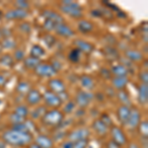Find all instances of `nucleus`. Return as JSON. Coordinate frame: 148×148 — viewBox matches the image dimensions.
Instances as JSON below:
<instances>
[{"label": "nucleus", "mask_w": 148, "mask_h": 148, "mask_svg": "<svg viewBox=\"0 0 148 148\" xmlns=\"http://www.w3.org/2000/svg\"><path fill=\"white\" fill-rule=\"evenodd\" d=\"M3 139L7 143L16 146H23L29 144L32 141V135L27 131H17V130H8L3 133Z\"/></svg>", "instance_id": "nucleus-1"}, {"label": "nucleus", "mask_w": 148, "mask_h": 148, "mask_svg": "<svg viewBox=\"0 0 148 148\" xmlns=\"http://www.w3.org/2000/svg\"><path fill=\"white\" fill-rule=\"evenodd\" d=\"M63 120V114L57 110H53L49 113L46 114V116L42 119L45 125H51V126H56L58 125L59 123H61V121Z\"/></svg>", "instance_id": "nucleus-2"}, {"label": "nucleus", "mask_w": 148, "mask_h": 148, "mask_svg": "<svg viewBox=\"0 0 148 148\" xmlns=\"http://www.w3.org/2000/svg\"><path fill=\"white\" fill-rule=\"evenodd\" d=\"M36 69V73L42 77H51V76L56 75V70L54 69L51 64H46V63H40Z\"/></svg>", "instance_id": "nucleus-3"}, {"label": "nucleus", "mask_w": 148, "mask_h": 148, "mask_svg": "<svg viewBox=\"0 0 148 148\" xmlns=\"http://www.w3.org/2000/svg\"><path fill=\"white\" fill-rule=\"evenodd\" d=\"M60 10L62 12H64L65 14H67V15L73 17V18L82 17V11H81V8H80L79 4L76 3V2H74L72 5H70V6L61 5Z\"/></svg>", "instance_id": "nucleus-4"}, {"label": "nucleus", "mask_w": 148, "mask_h": 148, "mask_svg": "<svg viewBox=\"0 0 148 148\" xmlns=\"http://www.w3.org/2000/svg\"><path fill=\"white\" fill-rule=\"evenodd\" d=\"M89 134H90V131L88 130L87 128H79V130H76L69 133L68 138H69V141L75 142V141H78V140L87 139Z\"/></svg>", "instance_id": "nucleus-5"}, {"label": "nucleus", "mask_w": 148, "mask_h": 148, "mask_svg": "<svg viewBox=\"0 0 148 148\" xmlns=\"http://www.w3.org/2000/svg\"><path fill=\"white\" fill-rule=\"evenodd\" d=\"M93 99V95L89 94L88 92L80 91L78 92L77 96H76V103L78 104V106H80L81 108H85L89 105L90 101Z\"/></svg>", "instance_id": "nucleus-6"}, {"label": "nucleus", "mask_w": 148, "mask_h": 148, "mask_svg": "<svg viewBox=\"0 0 148 148\" xmlns=\"http://www.w3.org/2000/svg\"><path fill=\"white\" fill-rule=\"evenodd\" d=\"M112 136H113V141L116 142L118 145H123L126 143V138L125 133L123 132V130L121 128L114 126L112 128Z\"/></svg>", "instance_id": "nucleus-7"}, {"label": "nucleus", "mask_w": 148, "mask_h": 148, "mask_svg": "<svg viewBox=\"0 0 148 148\" xmlns=\"http://www.w3.org/2000/svg\"><path fill=\"white\" fill-rule=\"evenodd\" d=\"M44 99L45 102L47 106H51V107H57L61 104V101L59 100L58 96H56L54 93L47 91L44 94Z\"/></svg>", "instance_id": "nucleus-8"}, {"label": "nucleus", "mask_w": 148, "mask_h": 148, "mask_svg": "<svg viewBox=\"0 0 148 148\" xmlns=\"http://www.w3.org/2000/svg\"><path fill=\"white\" fill-rule=\"evenodd\" d=\"M28 12L26 10H22V9H14L12 11L7 12L5 14V18L8 20H13V19H24L28 17Z\"/></svg>", "instance_id": "nucleus-9"}, {"label": "nucleus", "mask_w": 148, "mask_h": 148, "mask_svg": "<svg viewBox=\"0 0 148 148\" xmlns=\"http://www.w3.org/2000/svg\"><path fill=\"white\" fill-rule=\"evenodd\" d=\"M54 30H56V32L59 36H62V37H65V38L72 37L74 35L73 31L71 30L67 25H65V24H63V23L57 24L56 26V28H54Z\"/></svg>", "instance_id": "nucleus-10"}, {"label": "nucleus", "mask_w": 148, "mask_h": 148, "mask_svg": "<svg viewBox=\"0 0 148 148\" xmlns=\"http://www.w3.org/2000/svg\"><path fill=\"white\" fill-rule=\"evenodd\" d=\"M140 123V114L137 110H132L130 111V116L127 120V125H130V128H135L138 125V123Z\"/></svg>", "instance_id": "nucleus-11"}, {"label": "nucleus", "mask_w": 148, "mask_h": 148, "mask_svg": "<svg viewBox=\"0 0 148 148\" xmlns=\"http://www.w3.org/2000/svg\"><path fill=\"white\" fill-rule=\"evenodd\" d=\"M130 114V110L127 106H121L118 110V118L119 121H121L123 125H126L128 120V116Z\"/></svg>", "instance_id": "nucleus-12"}, {"label": "nucleus", "mask_w": 148, "mask_h": 148, "mask_svg": "<svg viewBox=\"0 0 148 148\" xmlns=\"http://www.w3.org/2000/svg\"><path fill=\"white\" fill-rule=\"evenodd\" d=\"M49 86L51 88V90H52L53 92L56 93H62L65 90V85L61 80L59 79H51L49 80Z\"/></svg>", "instance_id": "nucleus-13"}, {"label": "nucleus", "mask_w": 148, "mask_h": 148, "mask_svg": "<svg viewBox=\"0 0 148 148\" xmlns=\"http://www.w3.org/2000/svg\"><path fill=\"white\" fill-rule=\"evenodd\" d=\"M42 16L46 18V20H51L56 24H60L63 22L62 17L59 14H57L53 11H49V10L44 11L42 12Z\"/></svg>", "instance_id": "nucleus-14"}, {"label": "nucleus", "mask_w": 148, "mask_h": 148, "mask_svg": "<svg viewBox=\"0 0 148 148\" xmlns=\"http://www.w3.org/2000/svg\"><path fill=\"white\" fill-rule=\"evenodd\" d=\"M40 99H42V95L38 91V90H31L30 92L28 93V96H27V102L30 105H37L39 104Z\"/></svg>", "instance_id": "nucleus-15"}, {"label": "nucleus", "mask_w": 148, "mask_h": 148, "mask_svg": "<svg viewBox=\"0 0 148 148\" xmlns=\"http://www.w3.org/2000/svg\"><path fill=\"white\" fill-rule=\"evenodd\" d=\"M148 100V88L146 84H141L138 88V101L141 105H145Z\"/></svg>", "instance_id": "nucleus-16"}, {"label": "nucleus", "mask_w": 148, "mask_h": 148, "mask_svg": "<svg viewBox=\"0 0 148 148\" xmlns=\"http://www.w3.org/2000/svg\"><path fill=\"white\" fill-rule=\"evenodd\" d=\"M36 142H37V144L40 148H51L52 145H53L52 140L49 137L46 136V135H40V136H38Z\"/></svg>", "instance_id": "nucleus-17"}, {"label": "nucleus", "mask_w": 148, "mask_h": 148, "mask_svg": "<svg viewBox=\"0 0 148 148\" xmlns=\"http://www.w3.org/2000/svg\"><path fill=\"white\" fill-rule=\"evenodd\" d=\"M74 44H75V46L77 47V49H79L80 51H84L86 53H89V52H91L93 51L92 45L87 42H84V40H76Z\"/></svg>", "instance_id": "nucleus-18"}, {"label": "nucleus", "mask_w": 148, "mask_h": 148, "mask_svg": "<svg viewBox=\"0 0 148 148\" xmlns=\"http://www.w3.org/2000/svg\"><path fill=\"white\" fill-rule=\"evenodd\" d=\"M93 128L96 130L97 133H99L100 135L106 134L108 131V126L105 125L101 120H96L93 123Z\"/></svg>", "instance_id": "nucleus-19"}, {"label": "nucleus", "mask_w": 148, "mask_h": 148, "mask_svg": "<svg viewBox=\"0 0 148 148\" xmlns=\"http://www.w3.org/2000/svg\"><path fill=\"white\" fill-rule=\"evenodd\" d=\"M127 72H128V70L125 65H123V64H119V65H116L112 68L111 73L116 75V77H125L126 74H127Z\"/></svg>", "instance_id": "nucleus-20"}, {"label": "nucleus", "mask_w": 148, "mask_h": 148, "mask_svg": "<svg viewBox=\"0 0 148 148\" xmlns=\"http://www.w3.org/2000/svg\"><path fill=\"white\" fill-rule=\"evenodd\" d=\"M78 29H79L80 32L84 33V34H87V33H90L93 30V25L89 21L82 20L78 23Z\"/></svg>", "instance_id": "nucleus-21"}, {"label": "nucleus", "mask_w": 148, "mask_h": 148, "mask_svg": "<svg viewBox=\"0 0 148 148\" xmlns=\"http://www.w3.org/2000/svg\"><path fill=\"white\" fill-rule=\"evenodd\" d=\"M125 56L127 58L131 59L133 61H140L143 58V56L141 52L137 51H133V49H130V51H125Z\"/></svg>", "instance_id": "nucleus-22"}, {"label": "nucleus", "mask_w": 148, "mask_h": 148, "mask_svg": "<svg viewBox=\"0 0 148 148\" xmlns=\"http://www.w3.org/2000/svg\"><path fill=\"white\" fill-rule=\"evenodd\" d=\"M45 53H46L45 49L40 46H39V45L33 46L32 49H31V56L35 57V58H40V56H45Z\"/></svg>", "instance_id": "nucleus-23"}, {"label": "nucleus", "mask_w": 148, "mask_h": 148, "mask_svg": "<svg viewBox=\"0 0 148 148\" xmlns=\"http://www.w3.org/2000/svg\"><path fill=\"white\" fill-rule=\"evenodd\" d=\"M128 80L126 77H116L113 79V85L116 89H123L127 84Z\"/></svg>", "instance_id": "nucleus-24"}, {"label": "nucleus", "mask_w": 148, "mask_h": 148, "mask_svg": "<svg viewBox=\"0 0 148 148\" xmlns=\"http://www.w3.org/2000/svg\"><path fill=\"white\" fill-rule=\"evenodd\" d=\"M24 63H25V66L27 68H36L38 65L40 64V59L39 58H35L33 56H29L24 60Z\"/></svg>", "instance_id": "nucleus-25"}, {"label": "nucleus", "mask_w": 148, "mask_h": 148, "mask_svg": "<svg viewBox=\"0 0 148 148\" xmlns=\"http://www.w3.org/2000/svg\"><path fill=\"white\" fill-rule=\"evenodd\" d=\"M80 80H81V84H82L83 87L87 88V89H93V87H94V81L92 80L91 77L83 75Z\"/></svg>", "instance_id": "nucleus-26"}, {"label": "nucleus", "mask_w": 148, "mask_h": 148, "mask_svg": "<svg viewBox=\"0 0 148 148\" xmlns=\"http://www.w3.org/2000/svg\"><path fill=\"white\" fill-rule=\"evenodd\" d=\"M0 63L4 66H13L14 60H13V58H12L11 56H9V54H5V56H1V58H0Z\"/></svg>", "instance_id": "nucleus-27"}, {"label": "nucleus", "mask_w": 148, "mask_h": 148, "mask_svg": "<svg viewBox=\"0 0 148 148\" xmlns=\"http://www.w3.org/2000/svg\"><path fill=\"white\" fill-rule=\"evenodd\" d=\"M80 51L78 49H72V51H70V53H69V59H70V61H72V62H78L80 59Z\"/></svg>", "instance_id": "nucleus-28"}, {"label": "nucleus", "mask_w": 148, "mask_h": 148, "mask_svg": "<svg viewBox=\"0 0 148 148\" xmlns=\"http://www.w3.org/2000/svg\"><path fill=\"white\" fill-rule=\"evenodd\" d=\"M105 54H106L108 58H116V57L119 56L118 51L112 47H105Z\"/></svg>", "instance_id": "nucleus-29"}, {"label": "nucleus", "mask_w": 148, "mask_h": 148, "mask_svg": "<svg viewBox=\"0 0 148 148\" xmlns=\"http://www.w3.org/2000/svg\"><path fill=\"white\" fill-rule=\"evenodd\" d=\"M118 96H119V99H120V101L123 103V104H125L123 106H126V105L130 103V97H128V94L125 91H121L118 94Z\"/></svg>", "instance_id": "nucleus-30"}, {"label": "nucleus", "mask_w": 148, "mask_h": 148, "mask_svg": "<svg viewBox=\"0 0 148 148\" xmlns=\"http://www.w3.org/2000/svg\"><path fill=\"white\" fill-rule=\"evenodd\" d=\"M15 114L21 118H24L28 114V108L26 106H18L15 110Z\"/></svg>", "instance_id": "nucleus-31"}, {"label": "nucleus", "mask_w": 148, "mask_h": 148, "mask_svg": "<svg viewBox=\"0 0 148 148\" xmlns=\"http://www.w3.org/2000/svg\"><path fill=\"white\" fill-rule=\"evenodd\" d=\"M1 46L4 47V49H14V47H16V42H15V40H11V39H5L2 42V44H1Z\"/></svg>", "instance_id": "nucleus-32"}, {"label": "nucleus", "mask_w": 148, "mask_h": 148, "mask_svg": "<svg viewBox=\"0 0 148 148\" xmlns=\"http://www.w3.org/2000/svg\"><path fill=\"white\" fill-rule=\"evenodd\" d=\"M44 42H46L47 46L49 47H51L56 42V38H54L53 36L47 34V35H46L44 37Z\"/></svg>", "instance_id": "nucleus-33"}, {"label": "nucleus", "mask_w": 148, "mask_h": 148, "mask_svg": "<svg viewBox=\"0 0 148 148\" xmlns=\"http://www.w3.org/2000/svg\"><path fill=\"white\" fill-rule=\"evenodd\" d=\"M30 90V86L26 82H20L17 85V91L20 93H26Z\"/></svg>", "instance_id": "nucleus-34"}, {"label": "nucleus", "mask_w": 148, "mask_h": 148, "mask_svg": "<svg viewBox=\"0 0 148 148\" xmlns=\"http://www.w3.org/2000/svg\"><path fill=\"white\" fill-rule=\"evenodd\" d=\"M57 24H56L54 22H52L51 20H46L44 23V29H46L47 31H49V32H51V31L54 30V28H56V26Z\"/></svg>", "instance_id": "nucleus-35"}, {"label": "nucleus", "mask_w": 148, "mask_h": 148, "mask_svg": "<svg viewBox=\"0 0 148 148\" xmlns=\"http://www.w3.org/2000/svg\"><path fill=\"white\" fill-rule=\"evenodd\" d=\"M87 144H88L87 139H84V140H78V141L73 142V146H72V148H86V147H87Z\"/></svg>", "instance_id": "nucleus-36"}, {"label": "nucleus", "mask_w": 148, "mask_h": 148, "mask_svg": "<svg viewBox=\"0 0 148 148\" xmlns=\"http://www.w3.org/2000/svg\"><path fill=\"white\" fill-rule=\"evenodd\" d=\"M10 121L12 123H14V125H18V123H23V118H21V116H19L18 114H16L14 113L10 116Z\"/></svg>", "instance_id": "nucleus-37"}, {"label": "nucleus", "mask_w": 148, "mask_h": 148, "mask_svg": "<svg viewBox=\"0 0 148 148\" xmlns=\"http://www.w3.org/2000/svg\"><path fill=\"white\" fill-rule=\"evenodd\" d=\"M15 5L18 7V9H22V10H26V9H28L30 7L28 2L24 1V0H19L15 3Z\"/></svg>", "instance_id": "nucleus-38"}, {"label": "nucleus", "mask_w": 148, "mask_h": 148, "mask_svg": "<svg viewBox=\"0 0 148 148\" xmlns=\"http://www.w3.org/2000/svg\"><path fill=\"white\" fill-rule=\"evenodd\" d=\"M140 131H141L143 136L147 137V134H148V123L146 121H142L141 125H140Z\"/></svg>", "instance_id": "nucleus-39"}, {"label": "nucleus", "mask_w": 148, "mask_h": 148, "mask_svg": "<svg viewBox=\"0 0 148 148\" xmlns=\"http://www.w3.org/2000/svg\"><path fill=\"white\" fill-rule=\"evenodd\" d=\"M13 130H17V131H27L28 130V126L24 123H18V125H14Z\"/></svg>", "instance_id": "nucleus-40"}, {"label": "nucleus", "mask_w": 148, "mask_h": 148, "mask_svg": "<svg viewBox=\"0 0 148 148\" xmlns=\"http://www.w3.org/2000/svg\"><path fill=\"white\" fill-rule=\"evenodd\" d=\"M74 108H75V104H74L73 102H69L65 105V107H64V112L67 114H70L71 112H73Z\"/></svg>", "instance_id": "nucleus-41"}, {"label": "nucleus", "mask_w": 148, "mask_h": 148, "mask_svg": "<svg viewBox=\"0 0 148 148\" xmlns=\"http://www.w3.org/2000/svg\"><path fill=\"white\" fill-rule=\"evenodd\" d=\"M15 58L17 59V60H22V59H24V57H25V53H24V51H22V49H17V51H15Z\"/></svg>", "instance_id": "nucleus-42"}, {"label": "nucleus", "mask_w": 148, "mask_h": 148, "mask_svg": "<svg viewBox=\"0 0 148 148\" xmlns=\"http://www.w3.org/2000/svg\"><path fill=\"white\" fill-rule=\"evenodd\" d=\"M140 80L142 81V84H146L147 85V81H148V73L146 71H143V72L140 73Z\"/></svg>", "instance_id": "nucleus-43"}, {"label": "nucleus", "mask_w": 148, "mask_h": 148, "mask_svg": "<svg viewBox=\"0 0 148 148\" xmlns=\"http://www.w3.org/2000/svg\"><path fill=\"white\" fill-rule=\"evenodd\" d=\"M44 108L42 107H40V108H39V109H37L36 110L35 112H33V114H32V116L34 119H37V118H40V114H42V113H40V111H44Z\"/></svg>", "instance_id": "nucleus-44"}, {"label": "nucleus", "mask_w": 148, "mask_h": 148, "mask_svg": "<svg viewBox=\"0 0 148 148\" xmlns=\"http://www.w3.org/2000/svg\"><path fill=\"white\" fill-rule=\"evenodd\" d=\"M20 28L24 33H29L31 31V27L29 24H22V25L20 26Z\"/></svg>", "instance_id": "nucleus-45"}, {"label": "nucleus", "mask_w": 148, "mask_h": 148, "mask_svg": "<svg viewBox=\"0 0 148 148\" xmlns=\"http://www.w3.org/2000/svg\"><path fill=\"white\" fill-rule=\"evenodd\" d=\"M101 74L103 76H104L105 78H109L110 76H111V72L108 70V69H106V68H103V69H101Z\"/></svg>", "instance_id": "nucleus-46"}, {"label": "nucleus", "mask_w": 148, "mask_h": 148, "mask_svg": "<svg viewBox=\"0 0 148 148\" xmlns=\"http://www.w3.org/2000/svg\"><path fill=\"white\" fill-rule=\"evenodd\" d=\"M107 147H108V148H121V147H120V145H118L116 142H114L113 140H112V141H110V142L108 143Z\"/></svg>", "instance_id": "nucleus-47"}, {"label": "nucleus", "mask_w": 148, "mask_h": 148, "mask_svg": "<svg viewBox=\"0 0 148 148\" xmlns=\"http://www.w3.org/2000/svg\"><path fill=\"white\" fill-rule=\"evenodd\" d=\"M72 146H73V142L72 141L64 142L62 144V148H72Z\"/></svg>", "instance_id": "nucleus-48"}, {"label": "nucleus", "mask_w": 148, "mask_h": 148, "mask_svg": "<svg viewBox=\"0 0 148 148\" xmlns=\"http://www.w3.org/2000/svg\"><path fill=\"white\" fill-rule=\"evenodd\" d=\"M5 83H6L5 78H4L2 75H0V86H4L5 85Z\"/></svg>", "instance_id": "nucleus-49"}, {"label": "nucleus", "mask_w": 148, "mask_h": 148, "mask_svg": "<svg viewBox=\"0 0 148 148\" xmlns=\"http://www.w3.org/2000/svg\"><path fill=\"white\" fill-rule=\"evenodd\" d=\"M30 148H40V147L39 146V145L37 144V143H34V144H32V145H31Z\"/></svg>", "instance_id": "nucleus-50"}, {"label": "nucleus", "mask_w": 148, "mask_h": 148, "mask_svg": "<svg viewBox=\"0 0 148 148\" xmlns=\"http://www.w3.org/2000/svg\"><path fill=\"white\" fill-rule=\"evenodd\" d=\"M130 148H138V146L135 143H131V144L130 145Z\"/></svg>", "instance_id": "nucleus-51"}, {"label": "nucleus", "mask_w": 148, "mask_h": 148, "mask_svg": "<svg viewBox=\"0 0 148 148\" xmlns=\"http://www.w3.org/2000/svg\"><path fill=\"white\" fill-rule=\"evenodd\" d=\"M0 148H6L5 143H3V142H0Z\"/></svg>", "instance_id": "nucleus-52"}, {"label": "nucleus", "mask_w": 148, "mask_h": 148, "mask_svg": "<svg viewBox=\"0 0 148 148\" xmlns=\"http://www.w3.org/2000/svg\"><path fill=\"white\" fill-rule=\"evenodd\" d=\"M2 16H3V14H2V12H1V11H0V19H1V18H2Z\"/></svg>", "instance_id": "nucleus-53"}, {"label": "nucleus", "mask_w": 148, "mask_h": 148, "mask_svg": "<svg viewBox=\"0 0 148 148\" xmlns=\"http://www.w3.org/2000/svg\"><path fill=\"white\" fill-rule=\"evenodd\" d=\"M1 51H2V46L0 45V52H1Z\"/></svg>", "instance_id": "nucleus-54"}, {"label": "nucleus", "mask_w": 148, "mask_h": 148, "mask_svg": "<svg viewBox=\"0 0 148 148\" xmlns=\"http://www.w3.org/2000/svg\"><path fill=\"white\" fill-rule=\"evenodd\" d=\"M1 37H2V35H1V30H0V39H1Z\"/></svg>", "instance_id": "nucleus-55"}, {"label": "nucleus", "mask_w": 148, "mask_h": 148, "mask_svg": "<svg viewBox=\"0 0 148 148\" xmlns=\"http://www.w3.org/2000/svg\"><path fill=\"white\" fill-rule=\"evenodd\" d=\"M0 103H1V101H0Z\"/></svg>", "instance_id": "nucleus-56"}]
</instances>
